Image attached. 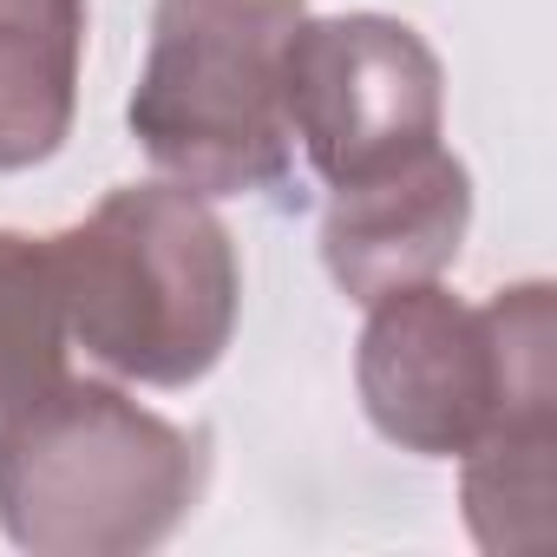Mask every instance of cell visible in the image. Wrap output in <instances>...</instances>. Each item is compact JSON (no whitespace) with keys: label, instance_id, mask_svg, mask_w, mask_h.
<instances>
[{"label":"cell","instance_id":"8992f818","mask_svg":"<svg viewBox=\"0 0 557 557\" xmlns=\"http://www.w3.org/2000/svg\"><path fill=\"white\" fill-rule=\"evenodd\" d=\"M472 223V177L446 145L400 158L374 177L335 184L322 210V262L348 302H374L407 283H433L459 262Z\"/></svg>","mask_w":557,"mask_h":557},{"label":"cell","instance_id":"5b68a950","mask_svg":"<svg viewBox=\"0 0 557 557\" xmlns=\"http://www.w3.org/2000/svg\"><path fill=\"white\" fill-rule=\"evenodd\" d=\"M283 119L309 171L335 190L420 158L446 132V73L420 27L394 14L302 21L283 53Z\"/></svg>","mask_w":557,"mask_h":557},{"label":"cell","instance_id":"6da1fadb","mask_svg":"<svg viewBox=\"0 0 557 557\" xmlns=\"http://www.w3.org/2000/svg\"><path fill=\"white\" fill-rule=\"evenodd\" d=\"M47 243L66 335L112 381L197 387L236 342V243L190 184H119Z\"/></svg>","mask_w":557,"mask_h":557},{"label":"cell","instance_id":"3957f363","mask_svg":"<svg viewBox=\"0 0 557 557\" xmlns=\"http://www.w3.org/2000/svg\"><path fill=\"white\" fill-rule=\"evenodd\" d=\"M355 387L374 433L420 459H466L498 426L557 420L550 283H511L479 309L440 275L374 296Z\"/></svg>","mask_w":557,"mask_h":557},{"label":"cell","instance_id":"7a4b0ae2","mask_svg":"<svg viewBox=\"0 0 557 557\" xmlns=\"http://www.w3.org/2000/svg\"><path fill=\"white\" fill-rule=\"evenodd\" d=\"M210 479V440L119 381H53L0 426V531L34 557L158 550Z\"/></svg>","mask_w":557,"mask_h":557},{"label":"cell","instance_id":"277c9868","mask_svg":"<svg viewBox=\"0 0 557 557\" xmlns=\"http://www.w3.org/2000/svg\"><path fill=\"white\" fill-rule=\"evenodd\" d=\"M309 0H158L125 106L145 158L197 197L283 190L296 138L283 119V53Z\"/></svg>","mask_w":557,"mask_h":557},{"label":"cell","instance_id":"52a82bcc","mask_svg":"<svg viewBox=\"0 0 557 557\" xmlns=\"http://www.w3.org/2000/svg\"><path fill=\"white\" fill-rule=\"evenodd\" d=\"M86 0H0V171H34L73 138Z\"/></svg>","mask_w":557,"mask_h":557},{"label":"cell","instance_id":"9c48e42d","mask_svg":"<svg viewBox=\"0 0 557 557\" xmlns=\"http://www.w3.org/2000/svg\"><path fill=\"white\" fill-rule=\"evenodd\" d=\"M466 524L485 550H524L550 537V420L485 433L459 459Z\"/></svg>","mask_w":557,"mask_h":557},{"label":"cell","instance_id":"ba28073f","mask_svg":"<svg viewBox=\"0 0 557 557\" xmlns=\"http://www.w3.org/2000/svg\"><path fill=\"white\" fill-rule=\"evenodd\" d=\"M66 302L53 275V243L0 230V426L53 381H66Z\"/></svg>","mask_w":557,"mask_h":557}]
</instances>
